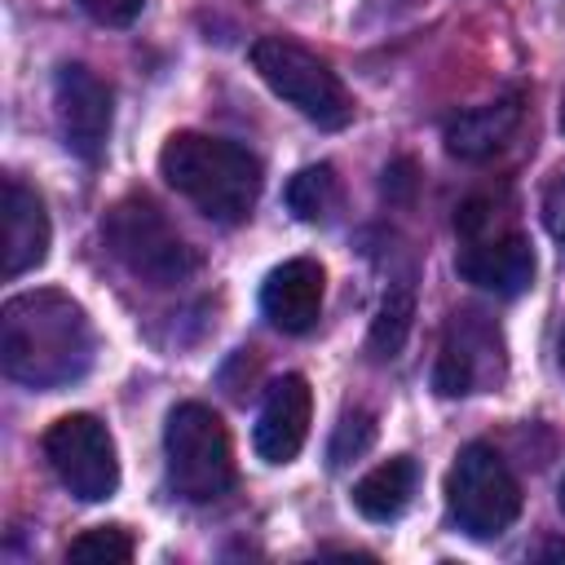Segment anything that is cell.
Instances as JSON below:
<instances>
[{
	"mask_svg": "<svg viewBox=\"0 0 565 565\" xmlns=\"http://www.w3.org/2000/svg\"><path fill=\"white\" fill-rule=\"evenodd\" d=\"M97 353L93 322L79 300L57 287L9 296L0 309V366L9 380L53 393L88 375Z\"/></svg>",
	"mask_w": 565,
	"mask_h": 565,
	"instance_id": "6da1fadb",
	"label": "cell"
},
{
	"mask_svg": "<svg viewBox=\"0 0 565 565\" xmlns=\"http://www.w3.org/2000/svg\"><path fill=\"white\" fill-rule=\"evenodd\" d=\"M159 172L177 194L221 225L247 221L260 199V159L225 137L172 132L159 150Z\"/></svg>",
	"mask_w": 565,
	"mask_h": 565,
	"instance_id": "7a4b0ae2",
	"label": "cell"
},
{
	"mask_svg": "<svg viewBox=\"0 0 565 565\" xmlns=\"http://www.w3.org/2000/svg\"><path fill=\"white\" fill-rule=\"evenodd\" d=\"M102 238L110 256L150 287H177L199 269V252L146 194L119 199L102 221Z\"/></svg>",
	"mask_w": 565,
	"mask_h": 565,
	"instance_id": "3957f363",
	"label": "cell"
},
{
	"mask_svg": "<svg viewBox=\"0 0 565 565\" xmlns=\"http://www.w3.org/2000/svg\"><path fill=\"white\" fill-rule=\"evenodd\" d=\"M168 481L190 503H212L234 486V446L221 415L203 402H181L163 424Z\"/></svg>",
	"mask_w": 565,
	"mask_h": 565,
	"instance_id": "277c9868",
	"label": "cell"
},
{
	"mask_svg": "<svg viewBox=\"0 0 565 565\" xmlns=\"http://www.w3.org/2000/svg\"><path fill=\"white\" fill-rule=\"evenodd\" d=\"M446 508L468 539H499L521 516V481L494 446L468 441L446 472Z\"/></svg>",
	"mask_w": 565,
	"mask_h": 565,
	"instance_id": "5b68a950",
	"label": "cell"
},
{
	"mask_svg": "<svg viewBox=\"0 0 565 565\" xmlns=\"http://www.w3.org/2000/svg\"><path fill=\"white\" fill-rule=\"evenodd\" d=\"M252 66L309 124H318V128H344L353 119V97H349L344 79L318 53H309L305 44H296L287 35H260L252 44Z\"/></svg>",
	"mask_w": 565,
	"mask_h": 565,
	"instance_id": "8992f818",
	"label": "cell"
},
{
	"mask_svg": "<svg viewBox=\"0 0 565 565\" xmlns=\"http://www.w3.org/2000/svg\"><path fill=\"white\" fill-rule=\"evenodd\" d=\"M503 375H508V353L499 327L477 309L450 313L433 362V388L441 397H468L499 388Z\"/></svg>",
	"mask_w": 565,
	"mask_h": 565,
	"instance_id": "52a82bcc",
	"label": "cell"
},
{
	"mask_svg": "<svg viewBox=\"0 0 565 565\" xmlns=\"http://www.w3.org/2000/svg\"><path fill=\"white\" fill-rule=\"evenodd\" d=\"M44 455H49V468L57 472V481L84 503H102L119 490L115 437L97 415H84V411L62 415L44 433Z\"/></svg>",
	"mask_w": 565,
	"mask_h": 565,
	"instance_id": "ba28073f",
	"label": "cell"
},
{
	"mask_svg": "<svg viewBox=\"0 0 565 565\" xmlns=\"http://www.w3.org/2000/svg\"><path fill=\"white\" fill-rule=\"evenodd\" d=\"M110 84L79 66V62H66L57 66L53 75V110H57V128H62V141L66 150H75L79 159L97 163L102 150H106V137H110Z\"/></svg>",
	"mask_w": 565,
	"mask_h": 565,
	"instance_id": "9c48e42d",
	"label": "cell"
},
{
	"mask_svg": "<svg viewBox=\"0 0 565 565\" xmlns=\"http://www.w3.org/2000/svg\"><path fill=\"white\" fill-rule=\"evenodd\" d=\"M49 256V212L44 199L18 177L0 181V274L22 278Z\"/></svg>",
	"mask_w": 565,
	"mask_h": 565,
	"instance_id": "30bf717a",
	"label": "cell"
},
{
	"mask_svg": "<svg viewBox=\"0 0 565 565\" xmlns=\"http://www.w3.org/2000/svg\"><path fill=\"white\" fill-rule=\"evenodd\" d=\"M309 415H313V393L305 375H282L269 384L265 406L256 415L252 446L265 463H291L309 437Z\"/></svg>",
	"mask_w": 565,
	"mask_h": 565,
	"instance_id": "8fae6325",
	"label": "cell"
},
{
	"mask_svg": "<svg viewBox=\"0 0 565 565\" xmlns=\"http://www.w3.org/2000/svg\"><path fill=\"white\" fill-rule=\"evenodd\" d=\"M455 265H459L463 282H472L481 291H494V296H521L534 282V247L516 230H499V234L472 238L459 252Z\"/></svg>",
	"mask_w": 565,
	"mask_h": 565,
	"instance_id": "7c38bea8",
	"label": "cell"
},
{
	"mask_svg": "<svg viewBox=\"0 0 565 565\" xmlns=\"http://www.w3.org/2000/svg\"><path fill=\"white\" fill-rule=\"evenodd\" d=\"M322 296H327V274L318 260L309 256H296V260H282L278 269H269L265 287H260V313L287 331V335H300L318 322L322 313Z\"/></svg>",
	"mask_w": 565,
	"mask_h": 565,
	"instance_id": "4fadbf2b",
	"label": "cell"
},
{
	"mask_svg": "<svg viewBox=\"0 0 565 565\" xmlns=\"http://www.w3.org/2000/svg\"><path fill=\"white\" fill-rule=\"evenodd\" d=\"M521 128V97H499V102H486V106H472V110H459L450 124H446V150L455 159H468V163H481L490 154H499L512 132Z\"/></svg>",
	"mask_w": 565,
	"mask_h": 565,
	"instance_id": "5bb4252c",
	"label": "cell"
},
{
	"mask_svg": "<svg viewBox=\"0 0 565 565\" xmlns=\"http://www.w3.org/2000/svg\"><path fill=\"white\" fill-rule=\"evenodd\" d=\"M419 486V468L411 455H393L375 463L358 486H353V508L366 521H397L411 508V494Z\"/></svg>",
	"mask_w": 565,
	"mask_h": 565,
	"instance_id": "9a60e30c",
	"label": "cell"
},
{
	"mask_svg": "<svg viewBox=\"0 0 565 565\" xmlns=\"http://www.w3.org/2000/svg\"><path fill=\"white\" fill-rule=\"evenodd\" d=\"M287 203L300 221H327L335 207H340V181H335V168L331 163H313V168H300L287 185Z\"/></svg>",
	"mask_w": 565,
	"mask_h": 565,
	"instance_id": "2e32d148",
	"label": "cell"
},
{
	"mask_svg": "<svg viewBox=\"0 0 565 565\" xmlns=\"http://www.w3.org/2000/svg\"><path fill=\"white\" fill-rule=\"evenodd\" d=\"M411 318H415V300H411V287H393L371 322V349L375 358H397L402 344H406V331H411Z\"/></svg>",
	"mask_w": 565,
	"mask_h": 565,
	"instance_id": "e0dca14e",
	"label": "cell"
},
{
	"mask_svg": "<svg viewBox=\"0 0 565 565\" xmlns=\"http://www.w3.org/2000/svg\"><path fill=\"white\" fill-rule=\"evenodd\" d=\"M132 552H137V543H132V534H128L124 525H93V530H84L79 539H71L66 561L124 565V561H132Z\"/></svg>",
	"mask_w": 565,
	"mask_h": 565,
	"instance_id": "ac0fdd59",
	"label": "cell"
},
{
	"mask_svg": "<svg viewBox=\"0 0 565 565\" xmlns=\"http://www.w3.org/2000/svg\"><path fill=\"white\" fill-rule=\"evenodd\" d=\"M371 437H375V428H371V415L366 411L344 415L340 428H335V441H331V463H349L353 455H362L371 446Z\"/></svg>",
	"mask_w": 565,
	"mask_h": 565,
	"instance_id": "d6986e66",
	"label": "cell"
},
{
	"mask_svg": "<svg viewBox=\"0 0 565 565\" xmlns=\"http://www.w3.org/2000/svg\"><path fill=\"white\" fill-rule=\"evenodd\" d=\"M543 221H547V230H552V238L565 247V163L547 177V185H543Z\"/></svg>",
	"mask_w": 565,
	"mask_h": 565,
	"instance_id": "ffe728a7",
	"label": "cell"
},
{
	"mask_svg": "<svg viewBox=\"0 0 565 565\" xmlns=\"http://www.w3.org/2000/svg\"><path fill=\"white\" fill-rule=\"evenodd\" d=\"M88 9V18H97L102 26H128L137 22V13L146 9V0H79Z\"/></svg>",
	"mask_w": 565,
	"mask_h": 565,
	"instance_id": "44dd1931",
	"label": "cell"
},
{
	"mask_svg": "<svg viewBox=\"0 0 565 565\" xmlns=\"http://www.w3.org/2000/svg\"><path fill=\"white\" fill-rule=\"evenodd\" d=\"M534 556H561V561H565V539H547V543H539Z\"/></svg>",
	"mask_w": 565,
	"mask_h": 565,
	"instance_id": "7402d4cb",
	"label": "cell"
},
{
	"mask_svg": "<svg viewBox=\"0 0 565 565\" xmlns=\"http://www.w3.org/2000/svg\"><path fill=\"white\" fill-rule=\"evenodd\" d=\"M556 362H561V375H565V327H561V340H556Z\"/></svg>",
	"mask_w": 565,
	"mask_h": 565,
	"instance_id": "603a6c76",
	"label": "cell"
},
{
	"mask_svg": "<svg viewBox=\"0 0 565 565\" xmlns=\"http://www.w3.org/2000/svg\"><path fill=\"white\" fill-rule=\"evenodd\" d=\"M556 499H561V512H565V477H561V490H556Z\"/></svg>",
	"mask_w": 565,
	"mask_h": 565,
	"instance_id": "cb8c5ba5",
	"label": "cell"
}]
</instances>
